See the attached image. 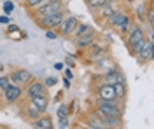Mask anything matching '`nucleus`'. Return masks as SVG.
Returning <instances> with one entry per match:
<instances>
[{
	"instance_id": "nucleus-1",
	"label": "nucleus",
	"mask_w": 154,
	"mask_h": 129,
	"mask_svg": "<svg viewBox=\"0 0 154 129\" xmlns=\"http://www.w3.org/2000/svg\"><path fill=\"white\" fill-rule=\"evenodd\" d=\"M145 40V31L144 28L140 26V25H131V28L128 31V39H126V45H128V49L131 51V56H135L138 51L144 47Z\"/></svg>"
},
{
	"instance_id": "nucleus-2",
	"label": "nucleus",
	"mask_w": 154,
	"mask_h": 129,
	"mask_svg": "<svg viewBox=\"0 0 154 129\" xmlns=\"http://www.w3.org/2000/svg\"><path fill=\"white\" fill-rule=\"evenodd\" d=\"M95 107L100 113L109 117H123V105L117 99H100L96 98Z\"/></svg>"
},
{
	"instance_id": "nucleus-3",
	"label": "nucleus",
	"mask_w": 154,
	"mask_h": 129,
	"mask_svg": "<svg viewBox=\"0 0 154 129\" xmlns=\"http://www.w3.org/2000/svg\"><path fill=\"white\" fill-rule=\"evenodd\" d=\"M35 9H37L35 18H42V16H48V14H53V12L65 10V4H63V0H46Z\"/></svg>"
},
{
	"instance_id": "nucleus-4",
	"label": "nucleus",
	"mask_w": 154,
	"mask_h": 129,
	"mask_svg": "<svg viewBox=\"0 0 154 129\" xmlns=\"http://www.w3.org/2000/svg\"><path fill=\"white\" fill-rule=\"evenodd\" d=\"M65 18V10H61V12H53V14H48V16H42V18H35L37 21V25L40 28H44V30H49V28H58L60 25H61V21Z\"/></svg>"
},
{
	"instance_id": "nucleus-5",
	"label": "nucleus",
	"mask_w": 154,
	"mask_h": 129,
	"mask_svg": "<svg viewBox=\"0 0 154 129\" xmlns=\"http://www.w3.org/2000/svg\"><path fill=\"white\" fill-rule=\"evenodd\" d=\"M152 56H154V44H152V39H149V37H147L144 47L135 54V58L138 60L140 65H147V63H151V61H152Z\"/></svg>"
},
{
	"instance_id": "nucleus-6",
	"label": "nucleus",
	"mask_w": 154,
	"mask_h": 129,
	"mask_svg": "<svg viewBox=\"0 0 154 129\" xmlns=\"http://www.w3.org/2000/svg\"><path fill=\"white\" fill-rule=\"evenodd\" d=\"M9 80L11 84H18V86H26V84H30L32 80H33V77H32V73H30L28 70H12L9 73Z\"/></svg>"
},
{
	"instance_id": "nucleus-7",
	"label": "nucleus",
	"mask_w": 154,
	"mask_h": 129,
	"mask_svg": "<svg viewBox=\"0 0 154 129\" xmlns=\"http://www.w3.org/2000/svg\"><path fill=\"white\" fill-rule=\"evenodd\" d=\"M130 19H131V18L126 14L125 10L117 9V10H114V12H112V14L107 18V25H109L110 28H116V30H117L121 25H125L126 21H130Z\"/></svg>"
},
{
	"instance_id": "nucleus-8",
	"label": "nucleus",
	"mask_w": 154,
	"mask_h": 129,
	"mask_svg": "<svg viewBox=\"0 0 154 129\" xmlns=\"http://www.w3.org/2000/svg\"><path fill=\"white\" fill-rule=\"evenodd\" d=\"M4 92V99H5V103H16L18 99H21L23 96V86H18V84H11L9 87L5 91H2Z\"/></svg>"
},
{
	"instance_id": "nucleus-9",
	"label": "nucleus",
	"mask_w": 154,
	"mask_h": 129,
	"mask_svg": "<svg viewBox=\"0 0 154 129\" xmlns=\"http://www.w3.org/2000/svg\"><path fill=\"white\" fill-rule=\"evenodd\" d=\"M77 23H79V19H77L75 16H67V18H63L61 25L58 26V30H60V33H61L63 37H72Z\"/></svg>"
},
{
	"instance_id": "nucleus-10",
	"label": "nucleus",
	"mask_w": 154,
	"mask_h": 129,
	"mask_svg": "<svg viewBox=\"0 0 154 129\" xmlns=\"http://www.w3.org/2000/svg\"><path fill=\"white\" fill-rule=\"evenodd\" d=\"M95 39H96V30H95V28H91L89 31L82 33L81 37H77V39H75L77 49H88V47L95 42Z\"/></svg>"
},
{
	"instance_id": "nucleus-11",
	"label": "nucleus",
	"mask_w": 154,
	"mask_h": 129,
	"mask_svg": "<svg viewBox=\"0 0 154 129\" xmlns=\"http://www.w3.org/2000/svg\"><path fill=\"white\" fill-rule=\"evenodd\" d=\"M46 91L48 87L42 84V82H38V80H32L30 84H26V98H33V96H40V94H46Z\"/></svg>"
},
{
	"instance_id": "nucleus-12",
	"label": "nucleus",
	"mask_w": 154,
	"mask_h": 129,
	"mask_svg": "<svg viewBox=\"0 0 154 129\" xmlns=\"http://www.w3.org/2000/svg\"><path fill=\"white\" fill-rule=\"evenodd\" d=\"M88 49H89V52H88V60L98 61L100 58H103V56H105L107 45H105V44H96V42H93Z\"/></svg>"
},
{
	"instance_id": "nucleus-13",
	"label": "nucleus",
	"mask_w": 154,
	"mask_h": 129,
	"mask_svg": "<svg viewBox=\"0 0 154 129\" xmlns=\"http://www.w3.org/2000/svg\"><path fill=\"white\" fill-rule=\"evenodd\" d=\"M96 98L100 99H116V91H114V84H102L98 89H96Z\"/></svg>"
},
{
	"instance_id": "nucleus-14",
	"label": "nucleus",
	"mask_w": 154,
	"mask_h": 129,
	"mask_svg": "<svg viewBox=\"0 0 154 129\" xmlns=\"http://www.w3.org/2000/svg\"><path fill=\"white\" fill-rule=\"evenodd\" d=\"M95 115L102 120V124H103L105 128H121V126H123V117H109V115L100 113L98 110H95Z\"/></svg>"
},
{
	"instance_id": "nucleus-15",
	"label": "nucleus",
	"mask_w": 154,
	"mask_h": 129,
	"mask_svg": "<svg viewBox=\"0 0 154 129\" xmlns=\"http://www.w3.org/2000/svg\"><path fill=\"white\" fill-rule=\"evenodd\" d=\"M105 82H109V84H116V82H126L125 73H123L121 70H117L116 66H112V68H109V72L105 73Z\"/></svg>"
},
{
	"instance_id": "nucleus-16",
	"label": "nucleus",
	"mask_w": 154,
	"mask_h": 129,
	"mask_svg": "<svg viewBox=\"0 0 154 129\" xmlns=\"http://www.w3.org/2000/svg\"><path fill=\"white\" fill-rule=\"evenodd\" d=\"M30 103H32L37 110H40L42 113H46V110H48V107H49V98H48V94L33 96V98H30Z\"/></svg>"
},
{
	"instance_id": "nucleus-17",
	"label": "nucleus",
	"mask_w": 154,
	"mask_h": 129,
	"mask_svg": "<svg viewBox=\"0 0 154 129\" xmlns=\"http://www.w3.org/2000/svg\"><path fill=\"white\" fill-rule=\"evenodd\" d=\"M33 128H37V129H53V128H54V124H53L51 117H48V115H44V113H42L40 117L35 119Z\"/></svg>"
},
{
	"instance_id": "nucleus-18",
	"label": "nucleus",
	"mask_w": 154,
	"mask_h": 129,
	"mask_svg": "<svg viewBox=\"0 0 154 129\" xmlns=\"http://www.w3.org/2000/svg\"><path fill=\"white\" fill-rule=\"evenodd\" d=\"M114 91H116V99L117 101H123L128 94V87H126V82H116L114 84Z\"/></svg>"
},
{
	"instance_id": "nucleus-19",
	"label": "nucleus",
	"mask_w": 154,
	"mask_h": 129,
	"mask_svg": "<svg viewBox=\"0 0 154 129\" xmlns=\"http://www.w3.org/2000/svg\"><path fill=\"white\" fill-rule=\"evenodd\" d=\"M91 28H93V26H91V25H88V23H77L75 30H74V33H72V37H74V39H77V37H81L82 33L89 31Z\"/></svg>"
},
{
	"instance_id": "nucleus-20",
	"label": "nucleus",
	"mask_w": 154,
	"mask_h": 129,
	"mask_svg": "<svg viewBox=\"0 0 154 129\" xmlns=\"http://www.w3.org/2000/svg\"><path fill=\"white\" fill-rule=\"evenodd\" d=\"M114 10H116L114 9V4H112V0H110V2H107L105 5H102V7H100V16H102L103 19H107Z\"/></svg>"
},
{
	"instance_id": "nucleus-21",
	"label": "nucleus",
	"mask_w": 154,
	"mask_h": 129,
	"mask_svg": "<svg viewBox=\"0 0 154 129\" xmlns=\"http://www.w3.org/2000/svg\"><path fill=\"white\" fill-rule=\"evenodd\" d=\"M86 126L88 128H93V129H103L105 128V126H103V124H102V120L98 119V117H91V119H88L86 120Z\"/></svg>"
},
{
	"instance_id": "nucleus-22",
	"label": "nucleus",
	"mask_w": 154,
	"mask_h": 129,
	"mask_svg": "<svg viewBox=\"0 0 154 129\" xmlns=\"http://www.w3.org/2000/svg\"><path fill=\"white\" fill-rule=\"evenodd\" d=\"M86 2V5L89 9H100L102 5H105L107 2H110V0H84Z\"/></svg>"
},
{
	"instance_id": "nucleus-23",
	"label": "nucleus",
	"mask_w": 154,
	"mask_h": 129,
	"mask_svg": "<svg viewBox=\"0 0 154 129\" xmlns=\"http://www.w3.org/2000/svg\"><path fill=\"white\" fill-rule=\"evenodd\" d=\"M40 115H42V112H40V110H37V108H35V107H33V105H32V107H28V108H26V117H28V119L35 120V119H37V117H40Z\"/></svg>"
},
{
	"instance_id": "nucleus-24",
	"label": "nucleus",
	"mask_w": 154,
	"mask_h": 129,
	"mask_svg": "<svg viewBox=\"0 0 154 129\" xmlns=\"http://www.w3.org/2000/svg\"><path fill=\"white\" fill-rule=\"evenodd\" d=\"M145 5L144 4H138L137 5V9H135V14H137V18H138V21H145Z\"/></svg>"
},
{
	"instance_id": "nucleus-25",
	"label": "nucleus",
	"mask_w": 154,
	"mask_h": 129,
	"mask_svg": "<svg viewBox=\"0 0 154 129\" xmlns=\"http://www.w3.org/2000/svg\"><path fill=\"white\" fill-rule=\"evenodd\" d=\"M11 86V80H9V75H2L0 77V89L5 91L7 87Z\"/></svg>"
},
{
	"instance_id": "nucleus-26",
	"label": "nucleus",
	"mask_w": 154,
	"mask_h": 129,
	"mask_svg": "<svg viewBox=\"0 0 154 129\" xmlns=\"http://www.w3.org/2000/svg\"><path fill=\"white\" fill-rule=\"evenodd\" d=\"M145 18H147V25L152 26L154 25V9L152 7H149V9L145 10Z\"/></svg>"
},
{
	"instance_id": "nucleus-27",
	"label": "nucleus",
	"mask_w": 154,
	"mask_h": 129,
	"mask_svg": "<svg viewBox=\"0 0 154 129\" xmlns=\"http://www.w3.org/2000/svg\"><path fill=\"white\" fill-rule=\"evenodd\" d=\"M130 28H131V19H130V21H126L125 25H121V26L117 28V31H119L121 35H126V33L130 31Z\"/></svg>"
},
{
	"instance_id": "nucleus-28",
	"label": "nucleus",
	"mask_w": 154,
	"mask_h": 129,
	"mask_svg": "<svg viewBox=\"0 0 154 129\" xmlns=\"http://www.w3.org/2000/svg\"><path fill=\"white\" fill-rule=\"evenodd\" d=\"M56 115H58V119H63V117H68V112H67V107L65 105H60L56 110Z\"/></svg>"
},
{
	"instance_id": "nucleus-29",
	"label": "nucleus",
	"mask_w": 154,
	"mask_h": 129,
	"mask_svg": "<svg viewBox=\"0 0 154 129\" xmlns=\"http://www.w3.org/2000/svg\"><path fill=\"white\" fill-rule=\"evenodd\" d=\"M42 2H46V0H25L26 7H30V9H35V7H38Z\"/></svg>"
},
{
	"instance_id": "nucleus-30",
	"label": "nucleus",
	"mask_w": 154,
	"mask_h": 129,
	"mask_svg": "<svg viewBox=\"0 0 154 129\" xmlns=\"http://www.w3.org/2000/svg\"><path fill=\"white\" fill-rule=\"evenodd\" d=\"M44 35H46L49 40H56V39H58V33L53 30V28H49V30H44Z\"/></svg>"
},
{
	"instance_id": "nucleus-31",
	"label": "nucleus",
	"mask_w": 154,
	"mask_h": 129,
	"mask_svg": "<svg viewBox=\"0 0 154 129\" xmlns=\"http://www.w3.org/2000/svg\"><path fill=\"white\" fill-rule=\"evenodd\" d=\"M58 128L67 129L70 128V122H68V117H63V119H58Z\"/></svg>"
},
{
	"instance_id": "nucleus-32",
	"label": "nucleus",
	"mask_w": 154,
	"mask_h": 129,
	"mask_svg": "<svg viewBox=\"0 0 154 129\" xmlns=\"http://www.w3.org/2000/svg\"><path fill=\"white\" fill-rule=\"evenodd\" d=\"M56 84H58L56 77H48V79L44 80V86H46V87H53V86H56Z\"/></svg>"
},
{
	"instance_id": "nucleus-33",
	"label": "nucleus",
	"mask_w": 154,
	"mask_h": 129,
	"mask_svg": "<svg viewBox=\"0 0 154 129\" xmlns=\"http://www.w3.org/2000/svg\"><path fill=\"white\" fill-rule=\"evenodd\" d=\"M12 9H14V4H12V2H5V4H4V12H5V14H11Z\"/></svg>"
},
{
	"instance_id": "nucleus-34",
	"label": "nucleus",
	"mask_w": 154,
	"mask_h": 129,
	"mask_svg": "<svg viewBox=\"0 0 154 129\" xmlns=\"http://www.w3.org/2000/svg\"><path fill=\"white\" fill-rule=\"evenodd\" d=\"M0 23H2V25H11V19L7 16H0Z\"/></svg>"
},
{
	"instance_id": "nucleus-35",
	"label": "nucleus",
	"mask_w": 154,
	"mask_h": 129,
	"mask_svg": "<svg viewBox=\"0 0 154 129\" xmlns=\"http://www.w3.org/2000/svg\"><path fill=\"white\" fill-rule=\"evenodd\" d=\"M63 86H65V89H68V87H70V79L65 77V79H63Z\"/></svg>"
},
{
	"instance_id": "nucleus-36",
	"label": "nucleus",
	"mask_w": 154,
	"mask_h": 129,
	"mask_svg": "<svg viewBox=\"0 0 154 129\" xmlns=\"http://www.w3.org/2000/svg\"><path fill=\"white\" fill-rule=\"evenodd\" d=\"M65 77H67V79H72V77H74L72 70H65Z\"/></svg>"
},
{
	"instance_id": "nucleus-37",
	"label": "nucleus",
	"mask_w": 154,
	"mask_h": 129,
	"mask_svg": "<svg viewBox=\"0 0 154 129\" xmlns=\"http://www.w3.org/2000/svg\"><path fill=\"white\" fill-rule=\"evenodd\" d=\"M54 70H58V72L63 70V63H56V65H54Z\"/></svg>"
},
{
	"instance_id": "nucleus-38",
	"label": "nucleus",
	"mask_w": 154,
	"mask_h": 129,
	"mask_svg": "<svg viewBox=\"0 0 154 129\" xmlns=\"http://www.w3.org/2000/svg\"><path fill=\"white\" fill-rule=\"evenodd\" d=\"M128 2H133V0H128Z\"/></svg>"
}]
</instances>
